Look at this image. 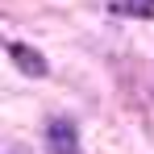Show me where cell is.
<instances>
[{
    "label": "cell",
    "mask_w": 154,
    "mask_h": 154,
    "mask_svg": "<svg viewBox=\"0 0 154 154\" xmlns=\"http://www.w3.org/2000/svg\"><path fill=\"white\" fill-rule=\"evenodd\" d=\"M8 54L17 58V67H21L25 75H46V63H42V54L33 50V46H21V42H8Z\"/></svg>",
    "instance_id": "2"
},
{
    "label": "cell",
    "mask_w": 154,
    "mask_h": 154,
    "mask_svg": "<svg viewBox=\"0 0 154 154\" xmlns=\"http://www.w3.org/2000/svg\"><path fill=\"white\" fill-rule=\"evenodd\" d=\"M46 150H50V154H83L75 121H67V117L46 121Z\"/></svg>",
    "instance_id": "1"
},
{
    "label": "cell",
    "mask_w": 154,
    "mask_h": 154,
    "mask_svg": "<svg viewBox=\"0 0 154 154\" xmlns=\"http://www.w3.org/2000/svg\"><path fill=\"white\" fill-rule=\"evenodd\" d=\"M117 17H142V21H154V0H104Z\"/></svg>",
    "instance_id": "3"
}]
</instances>
